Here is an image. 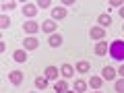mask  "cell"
Segmentation results:
<instances>
[{
    "label": "cell",
    "instance_id": "obj_5",
    "mask_svg": "<svg viewBox=\"0 0 124 93\" xmlns=\"http://www.w3.org/2000/svg\"><path fill=\"white\" fill-rule=\"evenodd\" d=\"M89 35H91L93 39H101V37L106 35V29H103V27H91V29H89Z\"/></svg>",
    "mask_w": 124,
    "mask_h": 93
},
{
    "label": "cell",
    "instance_id": "obj_23",
    "mask_svg": "<svg viewBox=\"0 0 124 93\" xmlns=\"http://www.w3.org/2000/svg\"><path fill=\"white\" fill-rule=\"evenodd\" d=\"M10 8H15V2H4L2 4V10H10Z\"/></svg>",
    "mask_w": 124,
    "mask_h": 93
},
{
    "label": "cell",
    "instance_id": "obj_21",
    "mask_svg": "<svg viewBox=\"0 0 124 93\" xmlns=\"http://www.w3.org/2000/svg\"><path fill=\"white\" fill-rule=\"evenodd\" d=\"M8 27H10V19L6 15H2L0 17V29H8Z\"/></svg>",
    "mask_w": 124,
    "mask_h": 93
},
{
    "label": "cell",
    "instance_id": "obj_29",
    "mask_svg": "<svg viewBox=\"0 0 124 93\" xmlns=\"http://www.w3.org/2000/svg\"><path fill=\"white\" fill-rule=\"evenodd\" d=\"M122 29H124V27H122Z\"/></svg>",
    "mask_w": 124,
    "mask_h": 93
},
{
    "label": "cell",
    "instance_id": "obj_4",
    "mask_svg": "<svg viewBox=\"0 0 124 93\" xmlns=\"http://www.w3.org/2000/svg\"><path fill=\"white\" fill-rule=\"evenodd\" d=\"M39 27H41V25H37L35 21H27L25 25H23V29H25V33H31V35H33V33L39 31Z\"/></svg>",
    "mask_w": 124,
    "mask_h": 93
},
{
    "label": "cell",
    "instance_id": "obj_2",
    "mask_svg": "<svg viewBox=\"0 0 124 93\" xmlns=\"http://www.w3.org/2000/svg\"><path fill=\"white\" fill-rule=\"evenodd\" d=\"M23 77H25V75H23L21 70H13V72L8 75V81H10L13 85H21V83H23Z\"/></svg>",
    "mask_w": 124,
    "mask_h": 93
},
{
    "label": "cell",
    "instance_id": "obj_18",
    "mask_svg": "<svg viewBox=\"0 0 124 93\" xmlns=\"http://www.w3.org/2000/svg\"><path fill=\"white\" fill-rule=\"evenodd\" d=\"M89 68H91V64H89L87 60L77 62V70H79V72H89Z\"/></svg>",
    "mask_w": 124,
    "mask_h": 93
},
{
    "label": "cell",
    "instance_id": "obj_10",
    "mask_svg": "<svg viewBox=\"0 0 124 93\" xmlns=\"http://www.w3.org/2000/svg\"><path fill=\"white\" fill-rule=\"evenodd\" d=\"M23 15H25V17H35L37 15V6L35 4H25L23 6Z\"/></svg>",
    "mask_w": 124,
    "mask_h": 93
},
{
    "label": "cell",
    "instance_id": "obj_28",
    "mask_svg": "<svg viewBox=\"0 0 124 93\" xmlns=\"http://www.w3.org/2000/svg\"><path fill=\"white\" fill-rule=\"evenodd\" d=\"M66 93H75V91H66Z\"/></svg>",
    "mask_w": 124,
    "mask_h": 93
},
{
    "label": "cell",
    "instance_id": "obj_6",
    "mask_svg": "<svg viewBox=\"0 0 124 93\" xmlns=\"http://www.w3.org/2000/svg\"><path fill=\"white\" fill-rule=\"evenodd\" d=\"M13 60L19 62V64H23V62L27 60V50H15L13 52Z\"/></svg>",
    "mask_w": 124,
    "mask_h": 93
},
{
    "label": "cell",
    "instance_id": "obj_16",
    "mask_svg": "<svg viewBox=\"0 0 124 93\" xmlns=\"http://www.w3.org/2000/svg\"><path fill=\"white\" fill-rule=\"evenodd\" d=\"M60 72H62V77H64V79H70V77H72V72H75V68H72L70 64H62Z\"/></svg>",
    "mask_w": 124,
    "mask_h": 93
},
{
    "label": "cell",
    "instance_id": "obj_22",
    "mask_svg": "<svg viewBox=\"0 0 124 93\" xmlns=\"http://www.w3.org/2000/svg\"><path fill=\"white\" fill-rule=\"evenodd\" d=\"M116 93H124V79L116 81Z\"/></svg>",
    "mask_w": 124,
    "mask_h": 93
},
{
    "label": "cell",
    "instance_id": "obj_13",
    "mask_svg": "<svg viewBox=\"0 0 124 93\" xmlns=\"http://www.w3.org/2000/svg\"><path fill=\"white\" fill-rule=\"evenodd\" d=\"M54 91H56V93H66L68 91V83H66V81H56Z\"/></svg>",
    "mask_w": 124,
    "mask_h": 93
},
{
    "label": "cell",
    "instance_id": "obj_14",
    "mask_svg": "<svg viewBox=\"0 0 124 93\" xmlns=\"http://www.w3.org/2000/svg\"><path fill=\"white\" fill-rule=\"evenodd\" d=\"M108 52H110V48H108L106 41H99V44L95 46V54H97V56H103V54H108Z\"/></svg>",
    "mask_w": 124,
    "mask_h": 93
},
{
    "label": "cell",
    "instance_id": "obj_19",
    "mask_svg": "<svg viewBox=\"0 0 124 93\" xmlns=\"http://www.w3.org/2000/svg\"><path fill=\"white\" fill-rule=\"evenodd\" d=\"M85 89H87V83H85V81H75V91L77 93H85Z\"/></svg>",
    "mask_w": 124,
    "mask_h": 93
},
{
    "label": "cell",
    "instance_id": "obj_12",
    "mask_svg": "<svg viewBox=\"0 0 124 93\" xmlns=\"http://www.w3.org/2000/svg\"><path fill=\"white\" fill-rule=\"evenodd\" d=\"M52 48H60L62 46V35L60 33H54V35H50V41H48Z\"/></svg>",
    "mask_w": 124,
    "mask_h": 93
},
{
    "label": "cell",
    "instance_id": "obj_17",
    "mask_svg": "<svg viewBox=\"0 0 124 93\" xmlns=\"http://www.w3.org/2000/svg\"><path fill=\"white\" fill-rule=\"evenodd\" d=\"M101 83H103L101 77H91V79H89V87H93V89H99Z\"/></svg>",
    "mask_w": 124,
    "mask_h": 93
},
{
    "label": "cell",
    "instance_id": "obj_24",
    "mask_svg": "<svg viewBox=\"0 0 124 93\" xmlns=\"http://www.w3.org/2000/svg\"><path fill=\"white\" fill-rule=\"evenodd\" d=\"M48 6H50L48 0H41V2H39V8H48Z\"/></svg>",
    "mask_w": 124,
    "mask_h": 93
},
{
    "label": "cell",
    "instance_id": "obj_20",
    "mask_svg": "<svg viewBox=\"0 0 124 93\" xmlns=\"http://www.w3.org/2000/svg\"><path fill=\"white\" fill-rule=\"evenodd\" d=\"M35 87L46 89V87H48V79H46V77H37V79H35Z\"/></svg>",
    "mask_w": 124,
    "mask_h": 93
},
{
    "label": "cell",
    "instance_id": "obj_1",
    "mask_svg": "<svg viewBox=\"0 0 124 93\" xmlns=\"http://www.w3.org/2000/svg\"><path fill=\"white\" fill-rule=\"evenodd\" d=\"M110 58L116 62H124V39H114L110 44Z\"/></svg>",
    "mask_w": 124,
    "mask_h": 93
},
{
    "label": "cell",
    "instance_id": "obj_15",
    "mask_svg": "<svg viewBox=\"0 0 124 93\" xmlns=\"http://www.w3.org/2000/svg\"><path fill=\"white\" fill-rule=\"evenodd\" d=\"M44 77H46V79H58V68L56 66H48V68H46V72H44Z\"/></svg>",
    "mask_w": 124,
    "mask_h": 93
},
{
    "label": "cell",
    "instance_id": "obj_26",
    "mask_svg": "<svg viewBox=\"0 0 124 93\" xmlns=\"http://www.w3.org/2000/svg\"><path fill=\"white\" fill-rule=\"evenodd\" d=\"M118 75H122V77H124V62L120 64V68H118Z\"/></svg>",
    "mask_w": 124,
    "mask_h": 93
},
{
    "label": "cell",
    "instance_id": "obj_11",
    "mask_svg": "<svg viewBox=\"0 0 124 93\" xmlns=\"http://www.w3.org/2000/svg\"><path fill=\"white\" fill-rule=\"evenodd\" d=\"M23 46H25V48H23V50H35L37 46H39V41H37L35 37H27V39L23 41Z\"/></svg>",
    "mask_w": 124,
    "mask_h": 93
},
{
    "label": "cell",
    "instance_id": "obj_27",
    "mask_svg": "<svg viewBox=\"0 0 124 93\" xmlns=\"http://www.w3.org/2000/svg\"><path fill=\"white\" fill-rule=\"evenodd\" d=\"M118 13H120V17H122V19H124V4H122V8H120V10H118Z\"/></svg>",
    "mask_w": 124,
    "mask_h": 93
},
{
    "label": "cell",
    "instance_id": "obj_25",
    "mask_svg": "<svg viewBox=\"0 0 124 93\" xmlns=\"http://www.w3.org/2000/svg\"><path fill=\"white\" fill-rule=\"evenodd\" d=\"M112 6H116V8H122V2H120V0H114V2H112Z\"/></svg>",
    "mask_w": 124,
    "mask_h": 93
},
{
    "label": "cell",
    "instance_id": "obj_9",
    "mask_svg": "<svg viewBox=\"0 0 124 93\" xmlns=\"http://www.w3.org/2000/svg\"><path fill=\"white\" fill-rule=\"evenodd\" d=\"M114 77H116V70H114L112 66H106V68L101 70V79H103V81H112Z\"/></svg>",
    "mask_w": 124,
    "mask_h": 93
},
{
    "label": "cell",
    "instance_id": "obj_3",
    "mask_svg": "<svg viewBox=\"0 0 124 93\" xmlns=\"http://www.w3.org/2000/svg\"><path fill=\"white\" fill-rule=\"evenodd\" d=\"M66 17V8L64 6H56V8L52 10V21H60V19Z\"/></svg>",
    "mask_w": 124,
    "mask_h": 93
},
{
    "label": "cell",
    "instance_id": "obj_7",
    "mask_svg": "<svg viewBox=\"0 0 124 93\" xmlns=\"http://www.w3.org/2000/svg\"><path fill=\"white\" fill-rule=\"evenodd\" d=\"M97 23H99V27H103V29H106V27L112 25V17H110L108 13H101V15L97 17Z\"/></svg>",
    "mask_w": 124,
    "mask_h": 93
},
{
    "label": "cell",
    "instance_id": "obj_8",
    "mask_svg": "<svg viewBox=\"0 0 124 93\" xmlns=\"http://www.w3.org/2000/svg\"><path fill=\"white\" fill-rule=\"evenodd\" d=\"M54 29H56V21H52V19L41 23V31H46V33H52L54 35Z\"/></svg>",
    "mask_w": 124,
    "mask_h": 93
}]
</instances>
